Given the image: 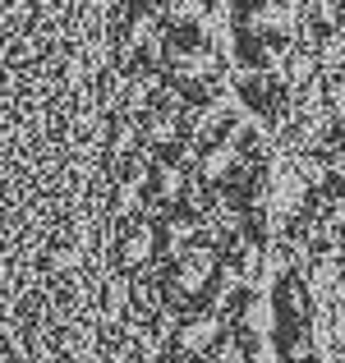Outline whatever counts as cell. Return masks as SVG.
Masks as SVG:
<instances>
[{"instance_id":"1","label":"cell","mask_w":345,"mask_h":363,"mask_svg":"<svg viewBox=\"0 0 345 363\" xmlns=\"http://www.w3.org/2000/svg\"><path fill=\"white\" fill-rule=\"evenodd\" d=\"M235 92H239V101L263 120H281L285 111L295 106V83L285 79L276 65L272 69H244L235 79Z\"/></svg>"},{"instance_id":"2","label":"cell","mask_w":345,"mask_h":363,"mask_svg":"<svg viewBox=\"0 0 345 363\" xmlns=\"http://www.w3.org/2000/svg\"><path fill=\"white\" fill-rule=\"evenodd\" d=\"M221 336H226V318H221V313H212V308H203V303H194V308L180 313L175 331H170L166 354H175V359H185V363H198Z\"/></svg>"},{"instance_id":"3","label":"cell","mask_w":345,"mask_h":363,"mask_svg":"<svg viewBox=\"0 0 345 363\" xmlns=\"http://www.w3.org/2000/svg\"><path fill=\"white\" fill-rule=\"evenodd\" d=\"M341 0H309L304 5V33L313 37L318 46H336V33H341Z\"/></svg>"}]
</instances>
